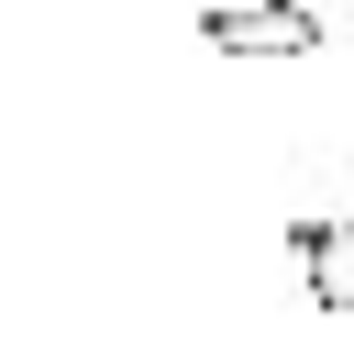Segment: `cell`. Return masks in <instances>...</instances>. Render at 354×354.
<instances>
[{
    "label": "cell",
    "mask_w": 354,
    "mask_h": 354,
    "mask_svg": "<svg viewBox=\"0 0 354 354\" xmlns=\"http://www.w3.org/2000/svg\"><path fill=\"white\" fill-rule=\"evenodd\" d=\"M321 11L310 0H210L199 11V44L210 55H321Z\"/></svg>",
    "instance_id": "cell-1"
},
{
    "label": "cell",
    "mask_w": 354,
    "mask_h": 354,
    "mask_svg": "<svg viewBox=\"0 0 354 354\" xmlns=\"http://www.w3.org/2000/svg\"><path fill=\"white\" fill-rule=\"evenodd\" d=\"M288 243H299V277H310V310L354 321V210H321V221H299Z\"/></svg>",
    "instance_id": "cell-2"
}]
</instances>
